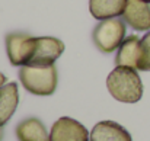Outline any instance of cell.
<instances>
[{
  "mask_svg": "<svg viewBox=\"0 0 150 141\" xmlns=\"http://www.w3.org/2000/svg\"><path fill=\"white\" fill-rule=\"evenodd\" d=\"M111 96L122 103H136L143 96V83L137 71L131 67L117 66L106 79Z\"/></svg>",
  "mask_w": 150,
  "mask_h": 141,
  "instance_id": "1",
  "label": "cell"
},
{
  "mask_svg": "<svg viewBox=\"0 0 150 141\" xmlns=\"http://www.w3.org/2000/svg\"><path fill=\"white\" fill-rule=\"evenodd\" d=\"M22 86L32 94L50 96L57 89V68L51 66H22L19 70Z\"/></svg>",
  "mask_w": 150,
  "mask_h": 141,
  "instance_id": "2",
  "label": "cell"
},
{
  "mask_svg": "<svg viewBox=\"0 0 150 141\" xmlns=\"http://www.w3.org/2000/svg\"><path fill=\"white\" fill-rule=\"evenodd\" d=\"M92 39L102 52H112L118 49L125 39V22L120 18L100 20L92 32Z\"/></svg>",
  "mask_w": 150,
  "mask_h": 141,
  "instance_id": "3",
  "label": "cell"
},
{
  "mask_svg": "<svg viewBox=\"0 0 150 141\" xmlns=\"http://www.w3.org/2000/svg\"><path fill=\"white\" fill-rule=\"evenodd\" d=\"M34 49V37L23 32H10L6 35V52L12 66H28Z\"/></svg>",
  "mask_w": 150,
  "mask_h": 141,
  "instance_id": "4",
  "label": "cell"
},
{
  "mask_svg": "<svg viewBox=\"0 0 150 141\" xmlns=\"http://www.w3.org/2000/svg\"><path fill=\"white\" fill-rule=\"evenodd\" d=\"M64 44L54 37H34L29 66H51L63 54Z\"/></svg>",
  "mask_w": 150,
  "mask_h": 141,
  "instance_id": "5",
  "label": "cell"
},
{
  "mask_svg": "<svg viewBox=\"0 0 150 141\" xmlns=\"http://www.w3.org/2000/svg\"><path fill=\"white\" fill-rule=\"evenodd\" d=\"M50 141H91V134L79 121L61 116L51 127Z\"/></svg>",
  "mask_w": 150,
  "mask_h": 141,
  "instance_id": "6",
  "label": "cell"
},
{
  "mask_svg": "<svg viewBox=\"0 0 150 141\" xmlns=\"http://www.w3.org/2000/svg\"><path fill=\"white\" fill-rule=\"evenodd\" d=\"M122 19L136 31L150 29V3L144 0H127Z\"/></svg>",
  "mask_w": 150,
  "mask_h": 141,
  "instance_id": "7",
  "label": "cell"
},
{
  "mask_svg": "<svg viewBox=\"0 0 150 141\" xmlns=\"http://www.w3.org/2000/svg\"><path fill=\"white\" fill-rule=\"evenodd\" d=\"M140 38L137 35L125 37L122 44L120 45L115 55V66H125L134 70H139L140 63Z\"/></svg>",
  "mask_w": 150,
  "mask_h": 141,
  "instance_id": "8",
  "label": "cell"
},
{
  "mask_svg": "<svg viewBox=\"0 0 150 141\" xmlns=\"http://www.w3.org/2000/svg\"><path fill=\"white\" fill-rule=\"evenodd\" d=\"M91 141H133V138L118 122L100 121L91 131Z\"/></svg>",
  "mask_w": 150,
  "mask_h": 141,
  "instance_id": "9",
  "label": "cell"
},
{
  "mask_svg": "<svg viewBox=\"0 0 150 141\" xmlns=\"http://www.w3.org/2000/svg\"><path fill=\"white\" fill-rule=\"evenodd\" d=\"M16 138L19 141H50L45 125L38 118H26L16 127Z\"/></svg>",
  "mask_w": 150,
  "mask_h": 141,
  "instance_id": "10",
  "label": "cell"
},
{
  "mask_svg": "<svg viewBox=\"0 0 150 141\" xmlns=\"http://www.w3.org/2000/svg\"><path fill=\"white\" fill-rule=\"evenodd\" d=\"M125 4L127 0H89V12L95 19L105 20L122 15Z\"/></svg>",
  "mask_w": 150,
  "mask_h": 141,
  "instance_id": "11",
  "label": "cell"
},
{
  "mask_svg": "<svg viewBox=\"0 0 150 141\" xmlns=\"http://www.w3.org/2000/svg\"><path fill=\"white\" fill-rule=\"evenodd\" d=\"M19 102L16 83H6L0 87V127H3L15 114Z\"/></svg>",
  "mask_w": 150,
  "mask_h": 141,
  "instance_id": "12",
  "label": "cell"
},
{
  "mask_svg": "<svg viewBox=\"0 0 150 141\" xmlns=\"http://www.w3.org/2000/svg\"><path fill=\"white\" fill-rule=\"evenodd\" d=\"M140 63L139 70L140 71H150V32H147L142 41H140Z\"/></svg>",
  "mask_w": 150,
  "mask_h": 141,
  "instance_id": "13",
  "label": "cell"
},
{
  "mask_svg": "<svg viewBox=\"0 0 150 141\" xmlns=\"http://www.w3.org/2000/svg\"><path fill=\"white\" fill-rule=\"evenodd\" d=\"M6 85V76L3 73H0V87H3Z\"/></svg>",
  "mask_w": 150,
  "mask_h": 141,
  "instance_id": "14",
  "label": "cell"
},
{
  "mask_svg": "<svg viewBox=\"0 0 150 141\" xmlns=\"http://www.w3.org/2000/svg\"><path fill=\"white\" fill-rule=\"evenodd\" d=\"M3 138V127H0V141Z\"/></svg>",
  "mask_w": 150,
  "mask_h": 141,
  "instance_id": "15",
  "label": "cell"
},
{
  "mask_svg": "<svg viewBox=\"0 0 150 141\" xmlns=\"http://www.w3.org/2000/svg\"><path fill=\"white\" fill-rule=\"evenodd\" d=\"M144 1H147V3H150V0H144Z\"/></svg>",
  "mask_w": 150,
  "mask_h": 141,
  "instance_id": "16",
  "label": "cell"
}]
</instances>
